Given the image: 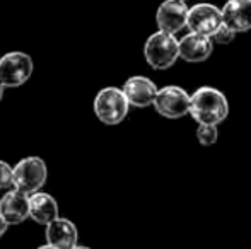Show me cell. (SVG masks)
I'll use <instances>...</instances> for the list:
<instances>
[{
    "instance_id": "obj_3",
    "label": "cell",
    "mask_w": 251,
    "mask_h": 249,
    "mask_svg": "<svg viewBox=\"0 0 251 249\" xmlns=\"http://www.w3.org/2000/svg\"><path fill=\"white\" fill-rule=\"evenodd\" d=\"M130 103L120 87H104L94 97V114L104 125H118L128 116Z\"/></svg>"
},
{
    "instance_id": "obj_18",
    "label": "cell",
    "mask_w": 251,
    "mask_h": 249,
    "mask_svg": "<svg viewBox=\"0 0 251 249\" xmlns=\"http://www.w3.org/2000/svg\"><path fill=\"white\" fill-rule=\"evenodd\" d=\"M7 229H9V222H7V220L3 219L2 215H0V239H2L3 234L7 232Z\"/></svg>"
},
{
    "instance_id": "obj_4",
    "label": "cell",
    "mask_w": 251,
    "mask_h": 249,
    "mask_svg": "<svg viewBox=\"0 0 251 249\" xmlns=\"http://www.w3.org/2000/svg\"><path fill=\"white\" fill-rule=\"evenodd\" d=\"M48 178L47 164L41 157H26V159L19 160L14 166L12 174V188L19 189V191L26 193V195H33V193L40 191L45 186Z\"/></svg>"
},
{
    "instance_id": "obj_20",
    "label": "cell",
    "mask_w": 251,
    "mask_h": 249,
    "mask_svg": "<svg viewBox=\"0 0 251 249\" xmlns=\"http://www.w3.org/2000/svg\"><path fill=\"white\" fill-rule=\"evenodd\" d=\"M3 91H5V86L0 82V101H2V97H3Z\"/></svg>"
},
{
    "instance_id": "obj_19",
    "label": "cell",
    "mask_w": 251,
    "mask_h": 249,
    "mask_svg": "<svg viewBox=\"0 0 251 249\" xmlns=\"http://www.w3.org/2000/svg\"><path fill=\"white\" fill-rule=\"evenodd\" d=\"M38 249H56L55 246H51V244H43V246H40V248H38Z\"/></svg>"
},
{
    "instance_id": "obj_7",
    "label": "cell",
    "mask_w": 251,
    "mask_h": 249,
    "mask_svg": "<svg viewBox=\"0 0 251 249\" xmlns=\"http://www.w3.org/2000/svg\"><path fill=\"white\" fill-rule=\"evenodd\" d=\"M222 24V9L208 2H200L190 7L188 10V27L192 33L205 34V36H214L215 31Z\"/></svg>"
},
{
    "instance_id": "obj_12",
    "label": "cell",
    "mask_w": 251,
    "mask_h": 249,
    "mask_svg": "<svg viewBox=\"0 0 251 249\" xmlns=\"http://www.w3.org/2000/svg\"><path fill=\"white\" fill-rule=\"evenodd\" d=\"M47 243L56 249H74L79 246V230L75 224L65 217H58L47 226Z\"/></svg>"
},
{
    "instance_id": "obj_8",
    "label": "cell",
    "mask_w": 251,
    "mask_h": 249,
    "mask_svg": "<svg viewBox=\"0 0 251 249\" xmlns=\"http://www.w3.org/2000/svg\"><path fill=\"white\" fill-rule=\"evenodd\" d=\"M188 10L190 7L186 5L185 0H164L155 12V23H157L159 31L176 36L179 31L186 27Z\"/></svg>"
},
{
    "instance_id": "obj_5",
    "label": "cell",
    "mask_w": 251,
    "mask_h": 249,
    "mask_svg": "<svg viewBox=\"0 0 251 249\" xmlns=\"http://www.w3.org/2000/svg\"><path fill=\"white\" fill-rule=\"evenodd\" d=\"M190 108H192V94H188L179 86L161 87L154 101V110L157 111V114L168 120H179L186 116L190 114Z\"/></svg>"
},
{
    "instance_id": "obj_11",
    "label": "cell",
    "mask_w": 251,
    "mask_h": 249,
    "mask_svg": "<svg viewBox=\"0 0 251 249\" xmlns=\"http://www.w3.org/2000/svg\"><path fill=\"white\" fill-rule=\"evenodd\" d=\"M0 215L9 222V226H19L29 219V195L10 189L0 198Z\"/></svg>"
},
{
    "instance_id": "obj_15",
    "label": "cell",
    "mask_w": 251,
    "mask_h": 249,
    "mask_svg": "<svg viewBox=\"0 0 251 249\" xmlns=\"http://www.w3.org/2000/svg\"><path fill=\"white\" fill-rule=\"evenodd\" d=\"M195 136L200 145H203V147L215 145V142H217V138H219L217 125H199L195 130Z\"/></svg>"
},
{
    "instance_id": "obj_6",
    "label": "cell",
    "mask_w": 251,
    "mask_h": 249,
    "mask_svg": "<svg viewBox=\"0 0 251 249\" xmlns=\"http://www.w3.org/2000/svg\"><path fill=\"white\" fill-rule=\"evenodd\" d=\"M33 58L24 51H10L0 58V82L5 87L16 89L33 75Z\"/></svg>"
},
{
    "instance_id": "obj_17",
    "label": "cell",
    "mask_w": 251,
    "mask_h": 249,
    "mask_svg": "<svg viewBox=\"0 0 251 249\" xmlns=\"http://www.w3.org/2000/svg\"><path fill=\"white\" fill-rule=\"evenodd\" d=\"M12 174L14 167H10L3 160H0V189H7L12 186Z\"/></svg>"
},
{
    "instance_id": "obj_16",
    "label": "cell",
    "mask_w": 251,
    "mask_h": 249,
    "mask_svg": "<svg viewBox=\"0 0 251 249\" xmlns=\"http://www.w3.org/2000/svg\"><path fill=\"white\" fill-rule=\"evenodd\" d=\"M236 34H238V33H236L234 29H231L227 24L222 23L221 27H219V29L214 33L212 40H214V43H217V45H231L232 41H234Z\"/></svg>"
},
{
    "instance_id": "obj_10",
    "label": "cell",
    "mask_w": 251,
    "mask_h": 249,
    "mask_svg": "<svg viewBox=\"0 0 251 249\" xmlns=\"http://www.w3.org/2000/svg\"><path fill=\"white\" fill-rule=\"evenodd\" d=\"M214 51V40L205 34L192 33L179 40V58L188 63H201L208 60Z\"/></svg>"
},
{
    "instance_id": "obj_1",
    "label": "cell",
    "mask_w": 251,
    "mask_h": 249,
    "mask_svg": "<svg viewBox=\"0 0 251 249\" xmlns=\"http://www.w3.org/2000/svg\"><path fill=\"white\" fill-rule=\"evenodd\" d=\"M229 114L227 97L212 86H201L192 94L190 116L199 125H221Z\"/></svg>"
},
{
    "instance_id": "obj_2",
    "label": "cell",
    "mask_w": 251,
    "mask_h": 249,
    "mask_svg": "<svg viewBox=\"0 0 251 249\" xmlns=\"http://www.w3.org/2000/svg\"><path fill=\"white\" fill-rule=\"evenodd\" d=\"M144 57L154 70H168L179 60V40L175 34L155 31L144 45Z\"/></svg>"
},
{
    "instance_id": "obj_22",
    "label": "cell",
    "mask_w": 251,
    "mask_h": 249,
    "mask_svg": "<svg viewBox=\"0 0 251 249\" xmlns=\"http://www.w3.org/2000/svg\"><path fill=\"white\" fill-rule=\"evenodd\" d=\"M185 2H188V0H185Z\"/></svg>"
},
{
    "instance_id": "obj_21",
    "label": "cell",
    "mask_w": 251,
    "mask_h": 249,
    "mask_svg": "<svg viewBox=\"0 0 251 249\" xmlns=\"http://www.w3.org/2000/svg\"><path fill=\"white\" fill-rule=\"evenodd\" d=\"M74 249H91V248H87V246H75Z\"/></svg>"
},
{
    "instance_id": "obj_9",
    "label": "cell",
    "mask_w": 251,
    "mask_h": 249,
    "mask_svg": "<svg viewBox=\"0 0 251 249\" xmlns=\"http://www.w3.org/2000/svg\"><path fill=\"white\" fill-rule=\"evenodd\" d=\"M122 89L125 92L126 99H128L130 106L133 108L154 106L155 96L159 92L154 80H151L149 77L144 75H133L130 79H126Z\"/></svg>"
},
{
    "instance_id": "obj_14",
    "label": "cell",
    "mask_w": 251,
    "mask_h": 249,
    "mask_svg": "<svg viewBox=\"0 0 251 249\" xmlns=\"http://www.w3.org/2000/svg\"><path fill=\"white\" fill-rule=\"evenodd\" d=\"M29 219L47 227L55 219H58V203L51 195L36 191L29 195Z\"/></svg>"
},
{
    "instance_id": "obj_13",
    "label": "cell",
    "mask_w": 251,
    "mask_h": 249,
    "mask_svg": "<svg viewBox=\"0 0 251 249\" xmlns=\"http://www.w3.org/2000/svg\"><path fill=\"white\" fill-rule=\"evenodd\" d=\"M222 23L236 33L251 29V0H227L222 5Z\"/></svg>"
}]
</instances>
